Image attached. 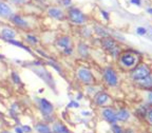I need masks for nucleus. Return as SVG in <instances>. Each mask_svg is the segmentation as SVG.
I'll return each mask as SVG.
<instances>
[{
	"instance_id": "f257e3e1",
	"label": "nucleus",
	"mask_w": 152,
	"mask_h": 133,
	"mask_svg": "<svg viewBox=\"0 0 152 133\" xmlns=\"http://www.w3.org/2000/svg\"><path fill=\"white\" fill-rule=\"evenodd\" d=\"M102 45H104V47L106 48L113 56H116V55L118 54V52H119L118 47H117V45L115 43V41H114L113 39H111L110 37H104V39H102Z\"/></svg>"
},
{
	"instance_id": "f03ea898",
	"label": "nucleus",
	"mask_w": 152,
	"mask_h": 133,
	"mask_svg": "<svg viewBox=\"0 0 152 133\" xmlns=\"http://www.w3.org/2000/svg\"><path fill=\"white\" fill-rule=\"evenodd\" d=\"M69 17L71 19V21L76 24H83L85 23L86 18L83 16V13L77 9H71L69 12Z\"/></svg>"
},
{
	"instance_id": "7ed1b4c3",
	"label": "nucleus",
	"mask_w": 152,
	"mask_h": 133,
	"mask_svg": "<svg viewBox=\"0 0 152 133\" xmlns=\"http://www.w3.org/2000/svg\"><path fill=\"white\" fill-rule=\"evenodd\" d=\"M33 71L35 72L41 79H43V80L50 86V87H53V88H54V83H53L52 76H51V74L49 73L47 70L42 69V68H35V69H33Z\"/></svg>"
},
{
	"instance_id": "20e7f679",
	"label": "nucleus",
	"mask_w": 152,
	"mask_h": 133,
	"mask_svg": "<svg viewBox=\"0 0 152 133\" xmlns=\"http://www.w3.org/2000/svg\"><path fill=\"white\" fill-rule=\"evenodd\" d=\"M149 74H150V70L148 69L147 66H140L132 72V77L135 80H140V79H142L144 77L149 75Z\"/></svg>"
},
{
	"instance_id": "39448f33",
	"label": "nucleus",
	"mask_w": 152,
	"mask_h": 133,
	"mask_svg": "<svg viewBox=\"0 0 152 133\" xmlns=\"http://www.w3.org/2000/svg\"><path fill=\"white\" fill-rule=\"evenodd\" d=\"M136 56L135 55L131 54V53H126L124 54L123 56L121 57V62L127 68H130V66H133L136 62Z\"/></svg>"
},
{
	"instance_id": "423d86ee",
	"label": "nucleus",
	"mask_w": 152,
	"mask_h": 133,
	"mask_svg": "<svg viewBox=\"0 0 152 133\" xmlns=\"http://www.w3.org/2000/svg\"><path fill=\"white\" fill-rule=\"evenodd\" d=\"M104 79H106V81H107L108 85L115 86L117 83V76H116V74H115V72H114L113 70L110 69V68H108V69L104 70Z\"/></svg>"
},
{
	"instance_id": "0eeeda50",
	"label": "nucleus",
	"mask_w": 152,
	"mask_h": 133,
	"mask_svg": "<svg viewBox=\"0 0 152 133\" xmlns=\"http://www.w3.org/2000/svg\"><path fill=\"white\" fill-rule=\"evenodd\" d=\"M78 77L83 83H90L93 81V76L88 69H80L78 71Z\"/></svg>"
},
{
	"instance_id": "6e6552de",
	"label": "nucleus",
	"mask_w": 152,
	"mask_h": 133,
	"mask_svg": "<svg viewBox=\"0 0 152 133\" xmlns=\"http://www.w3.org/2000/svg\"><path fill=\"white\" fill-rule=\"evenodd\" d=\"M39 106H40V110L45 115H49L53 112V104L50 102H48L45 98H41L39 100Z\"/></svg>"
},
{
	"instance_id": "1a4fd4ad",
	"label": "nucleus",
	"mask_w": 152,
	"mask_h": 133,
	"mask_svg": "<svg viewBox=\"0 0 152 133\" xmlns=\"http://www.w3.org/2000/svg\"><path fill=\"white\" fill-rule=\"evenodd\" d=\"M12 9L9 4L3 1H0V16L1 17H11L12 16Z\"/></svg>"
},
{
	"instance_id": "9d476101",
	"label": "nucleus",
	"mask_w": 152,
	"mask_h": 133,
	"mask_svg": "<svg viewBox=\"0 0 152 133\" xmlns=\"http://www.w3.org/2000/svg\"><path fill=\"white\" fill-rule=\"evenodd\" d=\"M102 114H104V118L107 119L109 123H115V121H117L116 118V114L114 113V111L112 109H104V112H102Z\"/></svg>"
},
{
	"instance_id": "9b49d317",
	"label": "nucleus",
	"mask_w": 152,
	"mask_h": 133,
	"mask_svg": "<svg viewBox=\"0 0 152 133\" xmlns=\"http://www.w3.org/2000/svg\"><path fill=\"white\" fill-rule=\"evenodd\" d=\"M49 15L55 19H64V18L62 11L59 9H57V7H51V9H49Z\"/></svg>"
},
{
	"instance_id": "f8f14e48",
	"label": "nucleus",
	"mask_w": 152,
	"mask_h": 133,
	"mask_svg": "<svg viewBox=\"0 0 152 133\" xmlns=\"http://www.w3.org/2000/svg\"><path fill=\"white\" fill-rule=\"evenodd\" d=\"M1 35H2V37L4 38V39H7V40H12V39L15 38V36H16V33L13 31L12 28H4L2 31H1Z\"/></svg>"
},
{
	"instance_id": "ddd939ff",
	"label": "nucleus",
	"mask_w": 152,
	"mask_h": 133,
	"mask_svg": "<svg viewBox=\"0 0 152 133\" xmlns=\"http://www.w3.org/2000/svg\"><path fill=\"white\" fill-rule=\"evenodd\" d=\"M108 99H109V96H108L106 93H98L97 95H96V97H95V102H96V104H106V102H108Z\"/></svg>"
},
{
	"instance_id": "4468645a",
	"label": "nucleus",
	"mask_w": 152,
	"mask_h": 133,
	"mask_svg": "<svg viewBox=\"0 0 152 133\" xmlns=\"http://www.w3.org/2000/svg\"><path fill=\"white\" fill-rule=\"evenodd\" d=\"M137 81L142 87H147V88L152 87V75L149 74V75H147L146 77H144L142 79H140Z\"/></svg>"
},
{
	"instance_id": "2eb2a0df",
	"label": "nucleus",
	"mask_w": 152,
	"mask_h": 133,
	"mask_svg": "<svg viewBox=\"0 0 152 133\" xmlns=\"http://www.w3.org/2000/svg\"><path fill=\"white\" fill-rule=\"evenodd\" d=\"M12 20H13V22L18 26H21V28H26V26H28V22H26L24 19H22L20 16H18V15L13 16Z\"/></svg>"
},
{
	"instance_id": "dca6fc26",
	"label": "nucleus",
	"mask_w": 152,
	"mask_h": 133,
	"mask_svg": "<svg viewBox=\"0 0 152 133\" xmlns=\"http://www.w3.org/2000/svg\"><path fill=\"white\" fill-rule=\"evenodd\" d=\"M70 43H71V40H70L69 37H61L57 41V45H59L60 48H64V49L70 48Z\"/></svg>"
},
{
	"instance_id": "f3484780",
	"label": "nucleus",
	"mask_w": 152,
	"mask_h": 133,
	"mask_svg": "<svg viewBox=\"0 0 152 133\" xmlns=\"http://www.w3.org/2000/svg\"><path fill=\"white\" fill-rule=\"evenodd\" d=\"M35 129H36V131L39 133H51V130H50V128H49V126H47V125H45V124H42V123L37 124Z\"/></svg>"
},
{
	"instance_id": "a211bd4d",
	"label": "nucleus",
	"mask_w": 152,
	"mask_h": 133,
	"mask_svg": "<svg viewBox=\"0 0 152 133\" xmlns=\"http://www.w3.org/2000/svg\"><path fill=\"white\" fill-rule=\"evenodd\" d=\"M53 130H54L55 133H69L68 129H66L64 125H61V124H59V123L55 124L54 127H53Z\"/></svg>"
},
{
	"instance_id": "6ab92c4d",
	"label": "nucleus",
	"mask_w": 152,
	"mask_h": 133,
	"mask_svg": "<svg viewBox=\"0 0 152 133\" xmlns=\"http://www.w3.org/2000/svg\"><path fill=\"white\" fill-rule=\"evenodd\" d=\"M128 117H129V112L127 110H121L116 114V118L118 121H126V119H128Z\"/></svg>"
},
{
	"instance_id": "aec40b11",
	"label": "nucleus",
	"mask_w": 152,
	"mask_h": 133,
	"mask_svg": "<svg viewBox=\"0 0 152 133\" xmlns=\"http://www.w3.org/2000/svg\"><path fill=\"white\" fill-rule=\"evenodd\" d=\"M10 43H12V45H17V47H19V48H21V49H23V50H26V51H28V52H31L30 51V49L28 48H26V45H23L22 43H20V42H18V41H14L12 39V40H7Z\"/></svg>"
},
{
	"instance_id": "412c9836",
	"label": "nucleus",
	"mask_w": 152,
	"mask_h": 133,
	"mask_svg": "<svg viewBox=\"0 0 152 133\" xmlns=\"http://www.w3.org/2000/svg\"><path fill=\"white\" fill-rule=\"evenodd\" d=\"M79 52H80V54L83 55V56H87V55H88V49H87V47H86L83 43L79 45Z\"/></svg>"
},
{
	"instance_id": "4be33fe9",
	"label": "nucleus",
	"mask_w": 152,
	"mask_h": 133,
	"mask_svg": "<svg viewBox=\"0 0 152 133\" xmlns=\"http://www.w3.org/2000/svg\"><path fill=\"white\" fill-rule=\"evenodd\" d=\"M96 32H97L98 35L102 36V37H107V35H108L107 32L104 31V28H100L99 26H96Z\"/></svg>"
},
{
	"instance_id": "5701e85b",
	"label": "nucleus",
	"mask_w": 152,
	"mask_h": 133,
	"mask_svg": "<svg viewBox=\"0 0 152 133\" xmlns=\"http://www.w3.org/2000/svg\"><path fill=\"white\" fill-rule=\"evenodd\" d=\"M26 40L28 41V42H31V43H37V38L35 37V36H33V35H28L26 36Z\"/></svg>"
},
{
	"instance_id": "b1692460",
	"label": "nucleus",
	"mask_w": 152,
	"mask_h": 133,
	"mask_svg": "<svg viewBox=\"0 0 152 133\" xmlns=\"http://www.w3.org/2000/svg\"><path fill=\"white\" fill-rule=\"evenodd\" d=\"M12 77H13V79H14V81L16 83H20V78H19V76L17 75L16 73H12Z\"/></svg>"
},
{
	"instance_id": "393cba45",
	"label": "nucleus",
	"mask_w": 152,
	"mask_h": 133,
	"mask_svg": "<svg viewBox=\"0 0 152 133\" xmlns=\"http://www.w3.org/2000/svg\"><path fill=\"white\" fill-rule=\"evenodd\" d=\"M137 33L140 34V35H145V34L147 33V31H146V28H138Z\"/></svg>"
},
{
	"instance_id": "a878e982",
	"label": "nucleus",
	"mask_w": 152,
	"mask_h": 133,
	"mask_svg": "<svg viewBox=\"0 0 152 133\" xmlns=\"http://www.w3.org/2000/svg\"><path fill=\"white\" fill-rule=\"evenodd\" d=\"M113 132L114 133H123V131H121V128L118 126H114L113 127Z\"/></svg>"
},
{
	"instance_id": "bb28decb",
	"label": "nucleus",
	"mask_w": 152,
	"mask_h": 133,
	"mask_svg": "<svg viewBox=\"0 0 152 133\" xmlns=\"http://www.w3.org/2000/svg\"><path fill=\"white\" fill-rule=\"evenodd\" d=\"M71 107L77 108V107H79V104H77V102H71L69 104H68V108H71Z\"/></svg>"
},
{
	"instance_id": "cd10ccee",
	"label": "nucleus",
	"mask_w": 152,
	"mask_h": 133,
	"mask_svg": "<svg viewBox=\"0 0 152 133\" xmlns=\"http://www.w3.org/2000/svg\"><path fill=\"white\" fill-rule=\"evenodd\" d=\"M12 2L16 3V4H21V3H24L26 1V0H11Z\"/></svg>"
},
{
	"instance_id": "c85d7f7f",
	"label": "nucleus",
	"mask_w": 152,
	"mask_h": 133,
	"mask_svg": "<svg viewBox=\"0 0 152 133\" xmlns=\"http://www.w3.org/2000/svg\"><path fill=\"white\" fill-rule=\"evenodd\" d=\"M22 131L23 132H31V128L28 126H23L22 127Z\"/></svg>"
},
{
	"instance_id": "c756f323",
	"label": "nucleus",
	"mask_w": 152,
	"mask_h": 133,
	"mask_svg": "<svg viewBox=\"0 0 152 133\" xmlns=\"http://www.w3.org/2000/svg\"><path fill=\"white\" fill-rule=\"evenodd\" d=\"M131 3H133V4H136V5H140V0H131Z\"/></svg>"
},
{
	"instance_id": "7c9ffc66",
	"label": "nucleus",
	"mask_w": 152,
	"mask_h": 133,
	"mask_svg": "<svg viewBox=\"0 0 152 133\" xmlns=\"http://www.w3.org/2000/svg\"><path fill=\"white\" fill-rule=\"evenodd\" d=\"M148 118H149V121L152 124V110L151 111H149V113H148Z\"/></svg>"
},
{
	"instance_id": "2f4dec72",
	"label": "nucleus",
	"mask_w": 152,
	"mask_h": 133,
	"mask_svg": "<svg viewBox=\"0 0 152 133\" xmlns=\"http://www.w3.org/2000/svg\"><path fill=\"white\" fill-rule=\"evenodd\" d=\"M64 2V5H69V3L71 2V0H62Z\"/></svg>"
},
{
	"instance_id": "473e14b6",
	"label": "nucleus",
	"mask_w": 152,
	"mask_h": 133,
	"mask_svg": "<svg viewBox=\"0 0 152 133\" xmlns=\"http://www.w3.org/2000/svg\"><path fill=\"white\" fill-rule=\"evenodd\" d=\"M102 14L104 15V17L106 19H108V14H107V12H104V11H102Z\"/></svg>"
},
{
	"instance_id": "72a5a7b5",
	"label": "nucleus",
	"mask_w": 152,
	"mask_h": 133,
	"mask_svg": "<svg viewBox=\"0 0 152 133\" xmlns=\"http://www.w3.org/2000/svg\"><path fill=\"white\" fill-rule=\"evenodd\" d=\"M16 132L17 133H23V131H22L21 128H16Z\"/></svg>"
},
{
	"instance_id": "f704fd0d",
	"label": "nucleus",
	"mask_w": 152,
	"mask_h": 133,
	"mask_svg": "<svg viewBox=\"0 0 152 133\" xmlns=\"http://www.w3.org/2000/svg\"><path fill=\"white\" fill-rule=\"evenodd\" d=\"M148 35H149L150 39H152V30H149V31H148Z\"/></svg>"
},
{
	"instance_id": "c9c22d12",
	"label": "nucleus",
	"mask_w": 152,
	"mask_h": 133,
	"mask_svg": "<svg viewBox=\"0 0 152 133\" xmlns=\"http://www.w3.org/2000/svg\"><path fill=\"white\" fill-rule=\"evenodd\" d=\"M149 100L152 102V92H151V93H149Z\"/></svg>"
},
{
	"instance_id": "e433bc0d",
	"label": "nucleus",
	"mask_w": 152,
	"mask_h": 133,
	"mask_svg": "<svg viewBox=\"0 0 152 133\" xmlns=\"http://www.w3.org/2000/svg\"><path fill=\"white\" fill-rule=\"evenodd\" d=\"M148 12L151 13V14H152V9H149V10H148Z\"/></svg>"
}]
</instances>
